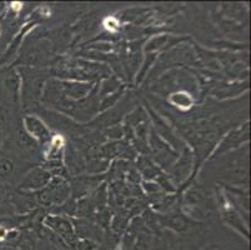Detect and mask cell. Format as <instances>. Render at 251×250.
I'll return each mask as SVG.
<instances>
[{"instance_id": "cell-1", "label": "cell", "mask_w": 251, "mask_h": 250, "mask_svg": "<svg viewBox=\"0 0 251 250\" xmlns=\"http://www.w3.org/2000/svg\"><path fill=\"white\" fill-rule=\"evenodd\" d=\"M24 125L26 134L35 140L44 143L50 140V132L44 123L35 116H26L24 119Z\"/></svg>"}, {"instance_id": "cell-2", "label": "cell", "mask_w": 251, "mask_h": 250, "mask_svg": "<svg viewBox=\"0 0 251 250\" xmlns=\"http://www.w3.org/2000/svg\"><path fill=\"white\" fill-rule=\"evenodd\" d=\"M50 174L47 170L40 168L33 169L20 184V188L24 190H38L49 184Z\"/></svg>"}, {"instance_id": "cell-3", "label": "cell", "mask_w": 251, "mask_h": 250, "mask_svg": "<svg viewBox=\"0 0 251 250\" xmlns=\"http://www.w3.org/2000/svg\"><path fill=\"white\" fill-rule=\"evenodd\" d=\"M4 89L11 102H17L19 98V77L15 72H10L4 78Z\"/></svg>"}, {"instance_id": "cell-4", "label": "cell", "mask_w": 251, "mask_h": 250, "mask_svg": "<svg viewBox=\"0 0 251 250\" xmlns=\"http://www.w3.org/2000/svg\"><path fill=\"white\" fill-rule=\"evenodd\" d=\"M63 153V141L60 138H52L49 140V148H48V159L50 162L56 160L59 162V158Z\"/></svg>"}, {"instance_id": "cell-5", "label": "cell", "mask_w": 251, "mask_h": 250, "mask_svg": "<svg viewBox=\"0 0 251 250\" xmlns=\"http://www.w3.org/2000/svg\"><path fill=\"white\" fill-rule=\"evenodd\" d=\"M14 171V163L9 158L0 157V179H5Z\"/></svg>"}, {"instance_id": "cell-6", "label": "cell", "mask_w": 251, "mask_h": 250, "mask_svg": "<svg viewBox=\"0 0 251 250\" xmlns=\"http://www.w3.org/2000/svg\"><path fill=\"white\" fill-rule=\"evenodd\" d=\"M88 89H90V86H88L86 84H72L70 90L68 91L74 98H81V96H84L88 93Z\"/></svg>"}, {"instance_id": "cell-7", "label": "cell", "mask_w": 251, "mask_h": 250, "mask_svg": "<svg viewBox=\"0 0 251 250\" xmlns=\"http://www.w3.org/2000/svg\"><path fill=\"white\" fill-rule=\"evenodd\" d=\"M11 195H13V193H11V188L9 187V185L0 184V204L4 203V201H6V200H9Z\"/></svg>"}, {"instance_id": "cell-8", "label": "cell", "mask_w": 251, "mask_h": 250, "mask_svg": "<svg viewBox=\"0 0 251 250\" xmlns=\"http://www.w3.org/2000/svg\"><path fill=\"white\" fill-rule=\"evenodd\" d=\"M8 233H9V230L5 228V226L0 225V242L8 238Z\"/></svg>"}, {"instance_id": "cell-9", "label": "cell", "mask_w": 251, "mask_h": 250, "mask_svg": "<svg viewBox=\"0 0 251 250\" xmlns=\"http://www.w3.org/2000/svg\"><path fill=\"white\" fill-rule=\"evenodd\" d=\"M1 138H3V132H1V128H0V144H1Z\"/></svg>"}, {"instance_id": "cell-10", "label": "cell", "mask_w": 251, "mask_h": 250, "mask_svg": "<svg viewBox=\"0 0 251 250\" xmlns=\"http://www.w3.org/2000/svg\"><path fill=\"white\" fill-rule=\"evenodd\" d=\"M3 3H0V10H1V9H3Z\"/></svg>"}, {"instance_id": "cell-11", "label": "cell", "mask_w": 251, "mask_h": 250, "mask_svg": "<svg viewBox=\"0 0 251 250\" xmlns=\"http://www.w3.org/2000/svg\"><path fill=\"white\" fill-rule=\"evenodd\" d=\"M0 250H13V249H0Z\"/></svg>"}]
</instances>
